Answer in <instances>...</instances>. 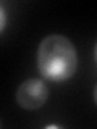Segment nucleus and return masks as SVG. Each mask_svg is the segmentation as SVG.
<instances>
[{"mask_svg": "<svg viewBox=\"0 0 97 129\" xmlns=\"http://www.w3.org/2000/svg\"><path fill=\"white\" fill-rule=\"evenodd\" d=\"M37 68L42 78L66 81L78 68V53L73 42L62 34H50L42 39L37 48Z\"/></svg>", "mask_w": 97, "mask_h": 129, "instance_id": "f257e3e1", "label": "nucleus"}, {"mask_svg": "<svg viewBox=\"0 0 97 129\" xmlns=\"http://www.w3.org/2000/svg\"><path fill=\"white\" fill-rule=\"evenodd\" d=\"M48 99V89L40 79H26L16 90V102L24 110H37Z\"/></svg>", "mask_w": 97, "mask_h": 129, "instance_id": "f03ea898", "label": "nucleus"}, {"mask_svg": "<svg viewBox=\"0 0 97 129\" xmlns=\"http://www.w3.org/2000/svg\"><path fill=\"white\" fill-rule=\"evenodd\" d=\"M94 102H95V105H97V86L94 87Z\"/></svg>", "mask_w": 97, "mask_h": 129, "instance_id": "7ed1b4c3", "label": "nucleus"}, {"mask_svg": "<svg viewBox=\"0 0 97 129\" xmlns=\"http://www.w3.org/2000/svg\"><path fill=\"white\" fill-rule=\"evenodd\" d=\"M95 61H97V44H95Z\"/></svg>", "mask_w": 97, "mask_h": 129, "instance_id": "20e7f679", "label": "nucleus"}]
</instances>
